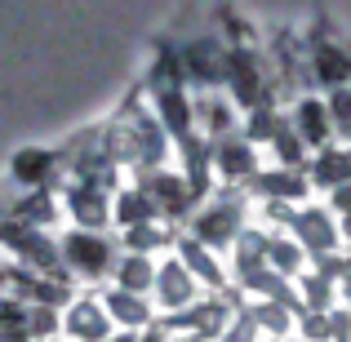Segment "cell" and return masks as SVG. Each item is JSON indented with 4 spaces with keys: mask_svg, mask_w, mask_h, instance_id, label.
Masks as SVG:
<instances>
[{
    "mask_svg": "<svg viewBox=\"0 0 351 342\" xmlns=\"http://www.w3.org/2000/svg\"><path fill=\"white\" fill-rule=\"evenodd\" d=\"M112 284L116 289H125V293H152V284H156V258H147V254H120L116 258V271H112Z\"/></svg>",
    "mask_w": 351,
    "mask_h": 342,
    "instance_id": "obj_24",
    "label": "cell"
},
{
    "mask_svg": "<svg viewBox=\"0 0 351 342\" xmlns=\"http://www.w3.org/2000/svg\"><path fill=\"white\" fill-rule=\"evenodd\" d=\"M178 67H182V85L200 89H214L227 80V49L218 40H191L178 49Z\"/></svg>",
    "mask_w": 351,
    "mask_h": 342,
    "instance_id": "obj_6",
    "label": "cell"
},
{
    "mask_svg": "<svg viewBox=\"0 0 351 342\" xmlns=\"http://www.w3.org/2000/svg\"><path fill=\"white\" fill-rule=\"evenodd\" d=\"M103 307L112 316V325L129 329V334H143L152 325V298H143V293H125L112 284V289H103Z\"/></svg>",
    "mask_w": 351,
    "mask_h": 342,
    "instance_id": "obj_18",
    "label": "cell"
},
{
    "mask_svg": "<svg viewBox=\"0 0 351 342\" xmlns=\"http://www.w3.org/2000/svg\"><path fill=\"white\" fill-rule=\"evenodd\" d=\"M218 342H267V334L258 329V320L249 316V307H240L236 316H232V325H227V334L218 338Z\"/></svg>",
    "mask_w": 351,
    "mask_h": 342,
    "instance_id": "obj_27",
    "label": "cell"
},
{
    "mask_svg": "<svg viewBox=\"0 0 351 342\" xmlns=\"http://www.w3.org/2000/svg\"><path fill=\"white\" fill-rule=\"evenodd\" d=\"M58 245H62V262H67V276H71V280H85V284L112 280L120 249H116V240L107 236V231L76 227V231H67Z\"/></svg>",
    "mask_w": 351,
    "mask_h": 342,
    "instance_id": "obj_2",
    "label": "cell"
},
{
    "mask_svg": "<svg viewBox=\"0 0 351 342\" xmlns=\"http://www.w3.org/2000/svg\"><path fill=\"white\" fill-rule=\"evenodd\" d=\"M263 254H267V262H271L285 280H298V276L311 267L307 249H302L289 231H263Z\"/></svg>",
    "mask_w": 351,
    "mask_h": 342,
    "instance_id": "obj_19",
    "label": "cell"
},
{
    "mask_svg": "<svg viewBox=\"0 0 351 342\" xmlns=\"http://www.w3.org/2000/svg\"><path fill=\"white\" fill-rule=\"evenodd\" d=\"M245 218H249V191L232 187V191H223V196L205 200V205L187 218V223H191L187 236H196L200 245L214 249V254H227V249H236V240L249 231Z\"/></svg>",
    "mask_w": 351,
    "mask_h": 342,
    "instance_id": "obj_1",
    "label": "cell"
},
{
    "mask_svg": "<svg viewBox=\"0 0 351 342\" xmlns=\"http://www.w3.org/2000/svg\"><path fill=\"white\" fill-rule=\"evenodd\" d=\"M249 200H280V205H302L311 196V182L302 169H258L254 178L245 182Z\"/></svg>",
    "mask_w": 351,
    "mask_h": 342,
    "instance_id": "obj_11",
    "label": "cell"
},
{
    "mask_svg": "<svg viewBox=\"0 0 351 342\" xmlns=\"http://www.w3.org/2000/svg\"><path fill=\"white\" fill-rule=\"evenodd\" d=\"M334 284H338V307H351V254H343Z\"/></svg>",
    "mask_w": 351,
    "mask_h": 342,
    "instance_id": "obj_28",
    "label": "cell"
},
{
    "mask_svg": "<svg viewBox=\"0 0 351 342\" xmlns=\"http://www.w3.org/2000/svg\"><path fill=\"white\" fill-rule=\"evenodd\" d=\"M173 254H178L182 267L200 280V289H227V271L218 267V254L205 249L196 236H178V249H173ZM227 293H232V289H227Z\"/></svg>",
    "mask_w": 351,
    "mask_h": 342,
    "instance_id": "obj_17",
    "label": "cell"
},
{
    "mask_svg": "<svg viewBox=\"0 0 351 342\" xmlns=\"http://www.w3.org/2000/svg\"><path fill=\"white\" fill-rule=\"evenodd\" d=\"M138 187L152 196V205L160 209L165 223H178V218H191V205H196V191L187 187V178L182 173H169V169H156V173H143L138 178Z\"/></svg>",
    "mask_w": 351,
    "mask_h": 342,
    "instance_id": "obj_7",
    "label": "cell"
},
{
    "mask_svg": "<svg viewBox=\"0 0 351 342\" xmlns=\"http://www.w3.org/2000/svg\"><path fill=\"white\" fill-rule=\"evenodd\" d=\"M325 107H329V120H334V138H343V147H351V85L325 94Z\"/></svg>",
    "mask_w": 351,
    "mask_h": 342,
    "instance_id": "obj_25",
    "label": "cell"
},
{
    "mask_svg": "<svg viewBox=\"0 0 351 342\" xmlns=\"http://www.w3.org/2000/svg\"><path fill=\"white\" fill-rule=\"evenodd\" d=\"M307 182H311V191H325V196L338 191V187H347L351 182V147L329 143V147H320V151H311Z\"/></svg>",
    "mask_w": 351,
    "mask_h": 342,
    "instance_id": "obj_14",
    "label": "cell"
},
{
    "mask_svg": "<svg viewBox=\"0 0 351 342\" xmlns=\"http://www.w3.org/2000/svg\"><path fill=\"white\" fill-rule=\"evenodd\" d=\"M152 112H156V120L165 125V134H169L173 143H187V138H196V107H191L187 85L152 89Z\"/></svg>",
    "mask_w": 351,
    "mask_h": 342,
    "instance_id": "obj_8",
    "label": "cell"
},
{
    "mask_svg": "<svg viewBox=\"0 0 351 342\" xmlns=\"http://www.w3.org/2000/svg\"><path fill=\"white\" fill-rule=\"evenodd\" d=\"M138 342H173V334H169V325H147L138 334Z\"/></svg>",
    "mask_w": 351,
    "mask_h": 342,
    "instance_id": "obj_30",
    "label": "cell"
},
{
    "mask_svg": "<svg viewBox=\"0 0 351 342\" xmlns=\"http://www.w3.org/2000/svg\"><path fill=\"white\" fill-rule=\"evenodd\" d=\"M285 342H307V338H298V334H293V338H285Z\"/></svg>",
    "mask_w": 351,
    "mask_h": 342,
    "instance_id": "obj_32",
    "label": "cell"
},
{
    "mask_svg": "<svg viewBox=\"0 0 351 342\" xmlns=\"http://www.w3.org/2000/svg\"><path fill=\"white\" fill-rule=\"evenodd\" d=\"M173 342H191V338H173Z\"/></svg>",
    "mask_w": 351,
    "mask_h": 342,
    "instance_id": "obj_33",
    "label": "cell"
},
{
    "mask_svg": "<svg viewBox=\"0 0 351 342\" xmlns=\"http://www.w3.org/2000/svg\"><path fill=\"white\" fill-rule=\"evenodd\" d=\"M289 236L307 249V258H325L343 249V227L329 214V205H302L289 223Z\"/></svg>",
    "mask_w": 351,
    "mask_h": 342,
    "instance_id": "obj_4",
    "label": "cell"
},
{
    "mask_svg": "<svg viewBox=\"0 0 351 342\" xmlns=\"http://www.w3.org/2000/svg\"><path fill=\"white\" fill-rule=\"evenodd\" d=\"M298 338L334 342V316H329V311H302V316H298Z\"/></svg>",
    "mask_w": 351,
    "mask_h": 342,
    "instance_id": "obj_26",
    "label": "cell"
},
{
    "mask_svg": "<svg viewBox=\"0 0 351 342\" xmlns=\"http://www.w3.org/2000/svg\"><path fill=\"white\" fill-rule=\"evenodd\" d=\"M178 223H165V218H156V223H143V227H129L120 231V245H125V254H160V249H178Z\"/></svg>",
    "mask_w": 351,
    "mask_h": 342,
    "instance_id": "obj_20",
    "label": "cell"
},
{
    "mask_svg": "<svg viewBox=\"0 0 351 342\" xmlns=\"http://www.w3.org/2000/svg\"><path fill=\"white\" fill-rule=\"evenodd\" d=\"M160 218V209L152 205V196H147L143 187H120L116 196H112V227L120 231H129V227H143V223H156Z\"/></svg>",
    "mask_w": 351,
    "mask_h": 342,
    "instance_id": "obj_21",
    "label": "cell"
},
{
    "mask_svg": "<svg viewBox=\"0 0 351 342\" xmlns=\"http://www.w3.org/2000/svg\"><path fill=\"white\" fill-rule=\"evenodd\" d=\"M263 169V160H258V151H254V143L249 138H223V143H214V173L227 182V187H245L254 173Z\"/></svg>",
    "mask_w": 351,
    "mask_h": 342,
    "instance_id": "obj_12",
    "label": "cell"
},
{
    "mask_svg": "<svg viewBox=\"0 0 351 342\" xmlns=\"http://www.w3.org/2000/svg\"><path fill=\"white\" fill-rule=\"evenodd\" d=\"M62 334L71 342H107L116 334V325L107 316L103 298H71L62 307Z\"/></svg>",
    "mask_w": 351,
    "mask_h": 342,
    "instance_id": "obj_9",
    "label": "cell"
},
{
    "mask_svg": "<svg viewBox=\"0 0 351 342\" xmlns=\"http://www.w3.org/2000/svg\"><path fill=\"white\" fill-rule=\"evenodd\" d=\"M152 302L165 311V316H182L187 307L200 302V280L182 267V258H160L156 262V284H152Z\"/></svg>",
    "mask_w": 351,
    "mask_h": 342,
    "instance_id": "obj_3",
    "label": "cell"
},
{
    "mask_svg": "<svg viewBox=\"0 0 351 342\" xmlns=\"http://www.w3.org/2000/svg\"><path fill=\"white\" fill-rule=\"evenodd\" d=\"M14 182L23 191H40V187H53V182L62 178V156L58 151H36V147H27V151L14 156ZM58 191V187H53Z\"/></svg>",
    "mask_w": 351,
    "mask_h": 342,
    "instance_id": "obj_16",
    "label": "cell"
},
{
    "mask_svg": "<svg viewBox=\"0 0 351 342\" xmlns=\"http://www.w3.org/2000/svg\"><path fill=\"white\" fill-rule=\"evenodd\" d=\"M307 67H311V85H320L325 94L351 85V49H347V45L316 40V45H311V62H307Z\"/></svg>",
    "mask_w": 351,
    "mask_h": 342,
    "instance_id": "obj_15",
    "label": "cell"
},
{
    "mask_svg": "<svg viewBox=\"0 0 351 342\" xmlns=\"http://www.w3.org/2000/svg\"><path fill=\"white\" fill-rule=\"evenodd\" d=\"M249 307V316L258 320V329H263L267 338H293L298 334V311L289 307V302H276V298H254V302H245Z\"/></svg>",
    "mask_w": 351,
    "mask_h": 342,
    "instance_id": "obj_22",
    "label": "cell"
},
{
    "mask_svg": "<svg viewBox=\"0 0 351 342\" xmlns=\"http://www.w3.org/2000/svg\"><path fill=\"white\" fill-rule=\"evenodd\" d=\"M107 342H138V334H129V329H120V334H112Z\"/></svg>",
    "mask_w": 351,
    "mask_h": 342,
    "instance_id": "obj_31",
    "label": "cell"
},
{
    "mask_svg": "<svg viewBox=\"0 0 351 342\" xmlns=\"http://www.w3.org/2000/svg\"><path fill=\"white\" fill-rule=\"evenodd\" d=\"M58 196H62V214H71L76 227H85V231L112 227V191L107 187L67 178V187H58Z\"/></svg>",
    "mask_w": 351,
    "mask_h": 342,
    "instance_id": "obj_5",
    "label": "cell"
},
{
    "mask_svg": "<svg viewBox=\"0 0 351 342\" xmlns=\"http://www.w3.org/2000/svg\"><path fill=\"white\" fill-rule=\"evenodd\" d=\"M293 289H298V311H334L338 307V284H334V276L316 271V267H307V271L293 280Z\"/></svg>",
    "mask_w": 351,
    "mask_h": 342,
    "instance_id": "obj_23",
    "label": "cell"
},
{
    "mask_svg": "<svg viewBox=\"0 0 351 342\" xmlns=\"http://www.w3.org/2000/svg\"><path fill=\"white\" fill-rule=\"evenodd\" d=\"M191 107H196V134L205 143H223V138H232L240 129V107L232 98H223L218 89H200L191 98Z\"/></svg>",
    "mask_w": 351,
    "mask_h": 342,
    "instance_id": "obj_10",
    "label": "cell"
},
{
    "mask_svg": "<svg viewBox=\"0 0 351 342\" xmlns=\"http://www.w3.org/2000/svg\"><path fill=\"white\" fill-rule=\"evenodd\" d=\"M325 205H329V214H334V218H347L351 214V182H347V187H338V191H329Z\"/></svg>",
    "mask_w": 351,
    "mask_h": 342,
    "instance_id": "obj_29",
    "label": "cell"
},
{
    "mask_svg": "<svg viewBox=\"0 0 351 342\" xmlns=\"http://www.w3.org/2000/svg\"><path fill=\"white\" fill-rule=\"evenodd\" d=\"M293 134L307 143V151H320V147L334 143V120H329V107L320 94H302L293 98V112H289Z\"/></svg>",
    "mask_w": 351,
    "mask_h": 342,
    "instance_id": "obj_13",
    "label": "cell"
}]
</instances>
